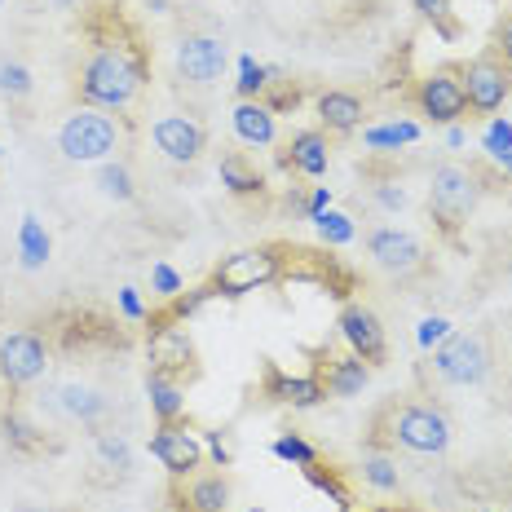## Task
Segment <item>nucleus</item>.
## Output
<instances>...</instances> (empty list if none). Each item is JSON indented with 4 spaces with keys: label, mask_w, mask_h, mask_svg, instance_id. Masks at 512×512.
<instances>
[{
    "label": "nucleus",
    "mask_w": 512,
    "mask_h": 512,
    "mask_svg": "<svg viewBox=\"0 0 512 512\" xmlns=\"http://www.w3.org/2000/svg\"><path fill=\"white\" fill-rule=\"evenodd\" d=\"M146 49L120 14H102L89 23V58L80 67V98L98 111H133L146 89Z\"/></svg>",
    "instance_id": "obj_1"
},
{
    "label": "nucleus",
    "mask_w": 512,
    "mask_h": 512,
    "mask_svg": "<svg viewBox=\"0 0 512 512\" xmlns=\"http://www.w3.org/2000/svg\"><path fill=\"white\" fill-rule=\"evenodd\" d=\"M367 446L380 451H411V455H446L451 451V420L429 398H389L371 415Z\"/></svg>",
    "instance_id": "obj_2"
},
{
    "label": "nucleus",
    "mask_w": 512,
    "mask_h": 512,
    "mask_svg": "<svg viewBox=\"0 0 512 512\" xmlns=\"http://www.w3.org/2000/svg\"><path fill=\"white\" fill-rule=\"evenodd\" d=\"M287 274L283 265V248L279 243H261V248H243V252H230L226 261H217L212 270V292L217 296H248V292H261V287H274Z\"/></svg>",
    "instance_id": "obj_3"
},
{
    "label": "nucleus",
    "mask_w": 512,
    "mask_h": 512,
    "mask_svg": "<svg viewBox=\"0 0 512 512\" xmlns=\"http://www.w3.org/2000/svg\"><path fill=\"white\" fill-rule=\"evenodd\" d=\"M477 199H482V177L468 164H437L429 177V212L442 234H455L473 217Z\"/></svg>",
    "instance_id": "obj_4"
},
{
    "label": "nucleus",
    "mask_w": 512,
    "mask_h": 512,
    "mask_svg": "<svg viewBox=\"0 0 512 512\" xmlns=\"http://www.w3.org/2000/svg\"><path fill=\"white\" fill-rule=\"evenodd\" d=\"M115 146H120V124L111 120V111H98V106H80L58 128V151L76 164H106Z\"/></svg>",
    "instance_id": "obj_5"
},
{
    "label": "nucleus",
    "mask_w": 512,
    "mask_h": 512,
    "mask_svg": "<svg viewBox=\"0 0 512 512\" xmlns=\"http://www.w3.org/2000/svg\"><path fill=\"white\" fill-rule=\"evenodd\" d=\"M495 367L486 332H451L433 349V376L442 384H482Z\"/></svg>",
    "instance_id": "obj_6"
},
{
    "label": "nucleus",
    "mask_w": 512,
    "mask_h": 512,
    "mask_svg": "<svg viewBox=\"0 0 512 512\" xmlns=\"http://www.w3.org/2000/svg\"><path fill=\"white\" fill-rule=\"evenodd\" d=\"M146 362L151 371L168 380H195L199 376V349L190 340L186 323H173L164 314H151V336H146Z\"/></svg>",
    "instance_id": "obj_7"
},
{
    "label": "nucleus",
    "mask_w": 512,
    "mask_h": 512,
    "mask_svg": "<svg viewBox=\"0 0 512 512\" xmlns=\"http://www.w3.org/2000/svg\"><path fill=\"white\" fill-rule=\"evenodd\" d=\"M460 80H464V98H468V111L473 115H495L512 93V67L499 58V53L473 58L460 71Z\"/></svg>",
    "instance_id": "obj_8"
},
{
    "label": "nucleus",
    "mask_w": 512,
    "mask_h": 512,
    "mask_svg": "<svg viewBox=\"0 0 512 512\" xmlns=\"http://www.w3.org/2000/svg\"><path fill=\"white\" fill-rule=\"evenodd\" d=\"M49 371V345L40 332H5L0 336V384L27 389Z\"/></svg>",
    "instance_id": "obj_9"
},
{
    "label": "nucleus",
    "mask_w": 512,
    "mask_h": 512,
    "mask_svg": "<svg viewBox=\"0 0 512 512\" xmlns=\"http://www.w3.org/2000/svg\"><path fill=\"white\" fill-rule=\"evenodd\" d=\"M415 106H420L424 120L433 124H460L468 115V98H464V80L455 67H437L415 84Z\"/></svg>",
    "instance_id": "obj_10"
},
{
    "label": "nucleus",
    "mask_w": 512,
    "mask_h": 512,
    "mask_svg": "<svg viewBox=\"0 0 512 512\" xmlns=\"http://www.w3.org/2000/svg\"><path fill=\"white\" fill-rule=\"evenodd\" d=\"M230 53L221 45V36H208V31H186L177 40V76L195 89H208L226 76Z\"/></svg>",
    "instance_id": "obj_11"
},
{
    "label": "nucleus",
    "mask_w": 512,
    "mask_h": 512,
    "mask_svg": "<svg viewBox=\"0 0 512 512\" xmlns=\"http://www.w3.org/2000/svg\"><path fill=\"white\" fill-rule=\"evenodd\" d=\"M367 256L380 265L384 274H398V279H407V274H420L424 270V243L415 239L411 230H398V226H376L367 234Z\"/></svg>",
    "instance_id": "obj_12"
},
{
    "label": "nucleus",
    "mask_w": 512,
    "mask_h": 512,
    "mask_svg": "<svg viewBox=\"0 0 512 512\" xmlns=\"http://www.w3.org/2000/svg\"><path fill=\"white\" fill-rule=\"evenodd\" d=\"M336 327H340V340L349 345V354H358L367 367H380V362L389 358V336H384V323L376 318V309L349 301L340 309Z\"/></svg>",
    "instance_id": "obj_13"
},
{
    "label": "nucleus",
    "mask_w": 512,
    "mask_h": 512,
    "mask_svg": "<svg viewBox=\"0 0 512 512\" xmlns=\"http://www.w3.org/2000/svg\"><path fill=\"white\" fill-rule=\"evenodd\" d=\"M151 455L159 464L168 468L173 477H195L199 464L208 460L204 451V437L190 433V424H159V429L151 433Z\"/></svg>",
    "instance_id": "obj_14"
},
{
    "label": "nucleus",
    "mask_w": 512,
    "mask_h": 512,
    "mask_svg": "<svg viewBox=\"0 0 512 512\" xmlns=\"http://www.w3.org/2000/svg\"><path fill=\"white\" fill-rule=\"evenodd\" d=\"M155 137V151L168 159V164H199L208 151V128L199 120H190V115H164V120H155L151 128Z\"/></svg>",
    "instance_id": "obj_15"
},
{
    "label": "nucleus",
    "mask_w": 512,
    "mask_h": 512,
    "mask_svg": "<svg viewBox=\"0 0 512 512\" xmlns=\"http://www.w3.org/2000/svg\"><path fill=\"white\" fill-rule=\"evenodd\" d=\"M265 398L279 402V407H296V411H309L318 407V402L327 398L323 380L309 371V376H292V371H283L279 362H265V380H261Z\"/></svg>",
    "instance_id": "obj_16"
},
{
    "label": "nucleus",
    "mask_w": 512,
    "mask_h": 512,
    "mask_svg": "<svg viewBox=\"0 0 512 512\" xmlns=\"http://www.w3.org/2000/svg\"><path fill=\"white\" fill-rule=\"evenodd\" d=\"M314 111H318V128H323V133L349 137V133H358L362 128L367 106H362V98L358 93H349V89H327V93H318Z\"/></svg>",
    "instance_id": "obj_17"
},
{
    "label": "nucleus",
    "mask_w": 512,
    "mask_h": 512,
    "mask_svg": "<svg viewBox=\"0 0 512 512\" xmlns=\"http://www.w3.org/2000/svg\"><path fill=\"white\" fill-rule=\"evenodd\" d=\"M283 164L301 177H323L327 168H332L327 133L323 128H301V133H292V142H287V151H283Z\"/></svg>",
    "instance_id": "obj_18"
},
{
    "label": "nucleus",
    "mask_w": 512,
    "mask_h": 512,
    "mask_svg": "<svg viewBox=\"0 0 512 512\" xmlns=\"http://www.w3.org/2000/svg\"><path fill=\"white\" fill-rule=\"evenodd\" d=\"M314 376L323 380V389L332 393V398H358L371 380V367L358 354H336V358L327 354V362H318Z\"/></svg>",
    "instance_id": "obj_19"
},
{
    "label": "nucleus",
    "mask_w": 512,
    "mask_h": 512,
    "mask_svg": "<svg viewBox=\"0 0 512 512\" xmlns=\"http://www.w3.org/2000/svg\"><path fill=\"white\" fill-rule=\"evenodd\" d=\"M230 124H234V133H239L243 146H274V137H279L274 111L261 98H239V102H234Z\"/></svg>",
    "instance_id": "obj_20"
},
{
    "label": "nucleus",
    "mask_w": 512,
    "mask_h": 512,
    "mask_svg": "<svg viewBox=\"0 0 512 512\" xmlns=\"http://www.w3.org/2000/svg\"><path fill=\"white\" fill-rule=\"evenodd\" d=\"M58 411L71 415V420H80V424H89V429H98L106 415H111V402H106L98 389H89V384H62Z\"/></svg>",
    "instance_id": "obj_21"
},
{
    "label": "nucleus",
    "mask_w": 512,
    "mask_h": 512,
    "mask_svg": "<svg viewBox=\"0 0 512 512\" xmlns=\"http://www.w3.org/2000/svg\"><path fill=\"white\" fill-rule=\"evenodd\" d=\"M217 173H221V186H226L234 199H248V195H261V190H265V177H261V168H256L248 155H239V151L221 155Z\"/></svg>",
    "instance_id": "obj_22"
},
{
    "label": "nucleus",
    "mask_w": 512,
    "mask_h": 512,
    "mask_svg": "<svg viewBox=\"0 0 512 512\" xmlns=\"http://www.w3.org/2000/svg\"><path fill=\"white\" fill-rule=\"evenodd\" d=\"M146 398H151V411L159 424H177L186 415V389L177 380L159 376V371H146Z\"/></svg>",
    "instance_id": "obj_23"
},
{
    "label": "nucleus",
    "mask_w": 512,
    "mask_h": 512,
    "mask_svg": "<svg viewBox=\"0 0 512 512\" xmlns=\"http://www.w3.org/2000/svg\"><path fill=\"white\" fill-rule=\"evenodd\" d=\"M186 508L190 512H226L230 508V482L221 473L186 477Z\"/></svg>",
    "instance_id": "obj_24"
},
{
    "label": "nucleus",
    "mask_w": 512,
    "mask_h": 512,
    "mask_svg": "<svg viewBox=\"0 0 512 512\" xmlns=\"http://www.w3.org/2000/svg\"><path fill=\"white\" fill-rule=\"evenodd\" d=\"M0 433H5V446L18 455H40L45 451V429H40L31 415H23L18 407H9L0 415Z\"/></svg>",
    "instance_id": "obj_25"
},
{
    "label": "nucleus",
    "mask_w": 512,
    "mask_h": 512,
    "mask_svg": "<svg viewBox=\"0 0 512 512\" xmlns=\"http://www.w3.org/2000/svg\"><path fill=\"white\" fill-rule=\"evenodd\" d=\"M358 473H362V482L376 490V495H393V490L402 486L398 460H393V451H380V446H367V451H362Z\"/></svg>",
    "instance_id": "obj_26"
},
{
    "label": "nucleus",
    "mask_w": 512,
    "mask_h": 512,
    "mask_svg": "<svg viewBox=\"0 0 512 512\" xmlns=\"http://www.w3.org/2000/svg\"><path fill=\"white\" fill-rule=\"evenodd\" d=\"M93 468H111L115 482L133 473V451H128V437L102 429L98 437H93Z\"/></svg>",
    "instance_id": "obj_27"
},
{
    "label": "nucleus",
    "mask_w": 512,
    "mask_h": 512,
    "mask_svg": "<svg viewBox=\"0 0 512 512\" xmlns=\"http://www.w3.org/2000/svg\"><path fill=\"white\" fill-rule=\"evenodd\" d=\"M362 142H367L371 151H402V146L420 142V124H411V120L376 124V128H367V133H362Z\"/></svg>",
    "instance_id": "obj_28"
},
{
    "label": "nucleus",
    "mask_w": 512,
    "mask_h": 512,
    "mask_svg": "<svg viewBox=\"0 0 512 512\" xmlns=\"http://www.w3.org/2000/svg\"><path fill=\"white\" fill-rule=\"evenodd\" d=\"M18 252H23V265L27 270H40V265L49 261V234L40 226L36 217H23V226H18Z\"/></svg>",
    "instance_id": "obj_29"
},
{
    "label": "nucleus",
    "mask_w": 512,
    "mask_h": 512,
    "mask_svg": "<svg viewBox=\"0 0 512 512\" xmlns=\"http://www.w3.org/2000/svg\"><path fill=\"white\" fill-rule=\"evenodd\" d=\"M98 186H102V195H106V199H115V204H128V199L137 195L133 173H128L124 164H111V159H106V164L98 168Z\"/></svg>",
    "instance_id": "obj_30"
},
{
    "label": "nucleus",
    "mask_w": 512,
    "mask_h": 512,
    "mask_svg": "<svg viewBox=\"0 0 512 512\" xmlns=\"http://www.w3.org/2000/svg\"><path fill=\"white\" fill-rule=\"evenodd\" d=\"M212 283H199V287H190V292H177L173 301H168V309H164V318H173V323H186V318H195L199 309H204L208 301H212Z\"/></svg>",
    "instance_id": "obj_31"
},
{
    "label": "nucleus",
    "mask_w": 512,
    "mask_h": 512,
    "mask_svg": "<svg viewBox=\"0 0 512 512\" xmlns=\"http://www.w3.org/2000/svg\"><path fill=\"white\" fill-rule=\"evenodd\" d=\"M314 226H318V239H323L327 243V248H345V243H354V217H345V212H332V208H327L323 212V217H318L314 221Z\"/></svg>",
    "instance_id": "obj_32"
},
{
    "label": "nucleus",
    "mask_w": 512,
    "mask_h": 512,
    "mask_svg": "<svg viewBox=\"0 0 512 512\" xmlns=\"http://www.w3.org/2000/svg\"><path fill=\"white\" fill-rule=\"evenodd\" d=\"M234 89H239V98H261V93L270 89V67H261V62H256L252 53H243V58H239V80H234Z\"/></svg>",
    "instance_id": "obj_33"
},
{
    "label": "nucleus",
    "mask_w": 512,
    "mask_h": 512,
    "mask_svg": "<svg viewBox=\"0 0 512 512\" xmlns=\"http://www.w3.org/2000/svg\"><path fill=\"white\" fill-rule=\"evenodd\" d=\"M274 455H279V460H287V464H296L301 473H305V468H314V464H318V451L305 442L301 433H283L279 442H274Z\"/></svg>",
    "instance_id": "obj_34"
},
{
    "label": "nucleus",
    "mask_w": 512,
    "mask_h": 512,
    "mask_svg": "<svg viewBox=\"0 0 512 512\" xmlns=\"http://www.w3.org/2000/svg\"><path fill=\"white\" fill-rule=\"evenodd\" d=\"M0 93L14 102H23L31 93V71L23 67V62H0Z\"/></svg>",
    "instance_id": "obj_35"
},
{
    "label": "nucleus",
    "mask_w": 512,
    "mask_h": 512,
    "mask_svg": "<svg viewBox=\"0 0 512 512\" xmlns=\"http://www.w3.org/2000/svg\"><path fill=\"white\" fill-rule=\"evenodd\" d=\"M411 5L420 9V14L429 18V23H433L437 31H442L446 40L460 36V27H455V18H451V0H411Z\"/></svg>",
    "instance_id": "obj_36"
},
{
    "label": "nucleus",
    "mask_w": 512,
    "mask_h": 512,
    "mask_svg": "<svg viewBox=\"0 0 512 512\" xmlns=\"http://www.w3.org/2000/svg\"><path fill=\"white\" fill-rule=\"evenodd\" d=\"M482 146H486V155H490V159H499L504 151H512V124H508V120H499V115H490Z\"/></svg>",
    "instance_id": "obj_37"
},
{
    "label": "nucleus",
    "mask_w": 512,
    "mask_h": 512,
    "mask_svg": "<svg viewBox=\"0 0 512 512\" xmlns=\"http://www.w3.org/2000/svg\"><path fill=\"white\" fill-rule=\"evenodd\" d=\"M151 292L164 296V301H173V296L181 292V274H177L168 261H155V265H151Z\"/></svg>",
    "instance_id": "obj_38"
},
{
    "label": "nucleus",
    "mask_w": 512,
    "mask_h": 512,
    "mask_svg": "<svg viewBox=\"0 0 512 512\" xmlns=\"http://www.w3.org/2000/svg\"><path fill=\"white\" fill-rule=\"evenodd\" d=\"M446 336H451V323H446V318H424L420 332H415V340H420V349H437Z\"/></svg>",
    "instance_id": "obj_39"
},
{
    "label": "nucleus",
    "mask_w": 512,
    "mask_h": 512,
    "mask_svg": "<svg viewBox=\"0 0 512 512\" xmlns=\"http://www.w3.org/2000/svg\"><path fill=\"white\" fill-rule=\"evenodd\" d=\"M120 314L128 318V323H146V301L137 296V287H120Z\"/></svg>",
    "instance_id": "obj_40"
},
{
    "label": "nucleus",
    "mask_w": 512,
    "mask_h": 512,
    "mask_svg": "<svg viewBox=\"0 0 512 512\" xmlns=\"http://www.w3.org/2000/svg\"><path fill=\"white\" fill-rule=\"evenodd\" d=\"M204 451L212 455V464H217V468L230 464V442H226V433H221V429H208L204 433Z\"/></svg>",
    "instance_id": "obj_41"
},
{
    "label": "nucleus",
    "mask_w": 512,
    "mask_h": 512,
    "mask_svg": "<svg viewBox=\"0 0 512 512\" xmlns=\"http://www.w3.org/2000/svg\"><path fill=\"white\" fill-rule=\"evenodd\" d=\"M495 53L512 67V9L499 18V27H495Z\"/></svg>",
    "instance_id": "obj_42"
},
{
    "label": "nucleus",
    "mask_w": 512,
    "mask_h": 512,
    "mask_svg": "<svg viewBox=\"0 0 512 512\" xmlns=\"http://www.w3.org/2000/svg\"><path fill=\"white\" fill-rule=\"evenodd\" d=\"M376 204L384 212H402L407 208V195H402V186H389V181H384V186H376Z\"/></svg>",
    "instance_id": "obj_43"
},
{
    "label": "nucleus",
    "mask_w": 512,
    "mask_h": 512,
    "mask_svg": "<svg viewBox=\"0 0 512 512\" xmlns=\"http://www.w3.org/2000/svg\"><path fill=\"white\" fill-rule=\"evenodd\" d=\"M327 204H332V190H327V186H318L314 195L305 199V221H318V217H323V212H327Z\"/></svg>",
    "instance_id": "obj_44"
},
{
    "label": "nucleus",
    "mask_w": 512,
    "mask_h": 512,
    "mask_svg": "<svg viewBox=\"0 0 512 512\" xmlns=\"http://www.w3.org/2000/svg\"><path fill=\"white\" fill-rule=\"evenodd\" d=\"M14 512H62V508H49V504H18Z\"/></svg>",
    "instance_id": "obj_45"
},
{
    "label": "nucleus",
    "mask_w": 512,
    "mask_h": 512,
    "mask_svg": "<svg viewBox=\"0 0 512 512\" xmlns=\"http://www.w3.org/2000/svg\"><path fill=\"white\" fill-rule=\"evenodd\" d=\"M446 142H451V146H464V128H460V124H451V133H446Z\"/></svg>",
    "instance_id": "obj_46"
},
{
    "label": "nucleus",
    "mask_w": 512,
    "mask_h": 512,
    "mask_svg": "<svg viewBox=\"0 0 512 512\" xmlns=\"http://www.w3.org/2000/svg\"><path fill=\"white\" fill-rule=\"evenodd\" d=\"M146 5H151L155 14H168V9H173V0H146Z\"/></svg>",
    "instance_id": "obj_47"
},
{
    "label": "nucleus",
    "mask_w": 512,
    "mask_h": 512,
    "mask_svg": "<svg viewBox=\"0 0 512 512\" xmlns=\"http://www.w3.org/2000/svg\"><path fill=\"white\" fill-rule=\"evenodd\" d=\"M49 5H53V9H80L84 0H49Z\"/></svg>",
    "instance_id": "obj_48"
},
{
    "label": "nucleus",
    "mask_w": 512,
    "mask_h": 512,
    "mask_svg": "<svg viewBox=\"0 0 512 512\" xmlns=\"http://www.w3.org/2000/svg\"><path fill=\"white\" fill-rule=\"evenodd\" d=\"M499 168H508V173H512V151H504V155H499Z\"/></svg>",
    "instance_id": "obj_49"
},
{
    "label": "nucleus",
    "mask_w": 512,
    "mask_h": 512,
    "mask_svg": "<svg viewBox=\"0 0 512 512\" xmlns=\"http://www.w3.org/2000/svg\"><path fill=\"white\" fill-rule=\"evenodd\" d=\"M252 512H261V508H252Z\"/></svg>",
    "instance_id": "obj_50"
},
{
    "label": "nucleus",
    "mask_w": 512,
    "mask_h": 512,
    "mask_svg": "<svg viewBox=\"0 0 512 512\" xmlns=\"http://www.w3.org/2000/svg\"><path fill=\"white\" fill-rule=\"evenodd\" d=\"M490 512H495V508H490Z\"/></svg>",
    "instance_id": "obj_51"
}]
</instances>
